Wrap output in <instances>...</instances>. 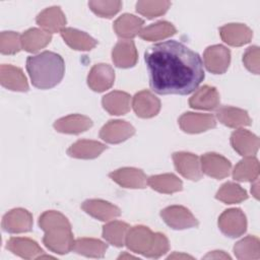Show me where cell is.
Instances as JSON below:
<instances>
[{
    "label": "cell",
    "mask_w": 260,
    "mask_h": 260,
    "mask_svg": "<svg viewBox=\"0 0 260 260\" xmlns=\"http://www.w3.org/2000/svg\"><path fill=\"white\" fill-rule=\"evenodd\" d=\"M144 61L149 85L158 94H189L205 77L199 54L178 41L150 46L144 53Z\"/></svg>",
    "instance_id": "obj_1"
},
{
    "label": "cell",
    "mask_w": 260,
    "mask_h": 260,
    "mask_svg": "<svg viewBox=\"0 0 260 260\" xmlns=\"http://www.w3.org/2000/svg\"><path fill=\"white\" fill-rule=\"evenodd\" d=\"M26 70L35 87L49 89L62 80L65 73V63L59 54L45 51L27 57Z\"/></svg>",
    "instance_id": "obj_2"
},
{
    "label": "cell",
    "mask_w": 260,
    "mask_h": 260,
    "mask_svg": "<svg viewBox=\"0 0 260 260\" xmlns=\"http://www.w3.org/2000/svg\"><path fill=\"white\" fill-rule=\"evenodd\" d=\"M39 225L45 232L43 243L50 251L63 255L72 250L75 240L64 214L56 210L45 211L39 218Z\"/></svg>",
    "instance_id": "obj_3"
},
{
    "label": "cell",
    "mask_w": 260,
    "mask_h": 260,
    "mask_svg": "<svg viewBox=\"0 0 260 260\" xmlns=\"http://www.w3.org/2000/svg\"><path fill=\"white\" fill-rule=\"evenodd\" d=\"M125 245L132 252L148 258H159L170 249L169 240L164 234L153 233L144 225H135L129 229Z\"/></svg>",
    "instance_id": "obj_4"
},
{
    "label": "cell",
    "mask_w": 260,
    "mask_h": 260,
    "mask_svg": "<svg viewBox=\"0 0 260 260\" xmlns=\"http://www.w3.org/2000/svg\"><path fill=\"white\" fill-rule=\"evenodd\" d=\"M218 228L224 236L238 238L247 230L246 215L240 208L226 209L218 217Z\"/></svg>",
    "instance_id": "obj_5"
},
{
    "label": "cell",
    "mask_w": 260,
    "mask_h": 260,
    "mask_svg": "<svg viewBox=\"0 0 260 260\" xmlns=\"http://www.w3.org/2000/svg\"><path fill=\"white\" fill-rule=\"evenodd\" d=\"M162 220L174 230H186L198 226V220L192 212L181 205H172L160 211Z\"/></svg>",
    "instance_id": "obj_6"
},
{
    "label": "cell",
    "mask_w": 260,
    "mask_h": 260,
    "mask_svg": "<svg viewBox=\"0 0 260 260\" xmlns=\"http://www.w3.org/2000/svg\"><path fill=\"white\" fill-rule=\"evenodd\" d=\"M203 62L206 69L213 74L224 73L231 63V52L222 45H213L205 49Z\"/></svg>",
    "instance_id": "obj_7"
},
{
    "label": "cell",
    "mask_w": 260,
    "mask_h": 260,
    "mask_svg": "<svg viewBox=\"0 0 260 260\" xmlns=\"http://www.w3.org/2000/svg\"><path fill=\"white\" fill-rule=\"evenodd\" d=\"M32 215L23 208H14L2 218V230L9 234L27 233L32 228Z\"/></svg>",
    "instance_id": "obj_8"
},
{
    "label": "cell",
    "mask_w": 260,
    "mask_h": 260,
    "mask_svg": "<svg viewBox=\"0 0 260 260\" xmlns=\"http://www.w3.org/2000/svg\"><path fill=\"white\" fill-rule=\"evenodd\" d=\"M173 160L176 170L184 178L191 181H198L202 177L200 158L191 152L178 151L173 153Z\"/></svg>",
    "instance_id": "obj_9"
},
{
    "label": "cell",
    "mask_w": 260,
    "mask_h": 260,
    "mask_svg": "<svg viewBox=\"0 0 260 260\" xmlns=\"http://www.w3.org/2000/svg\"><path fill=\"white\" fill-rule=\"evenodd\" d=\"M180 128L190 134L201 133L216 126L215 118L211 114H200L188 112L179 118Z\"/></svg>",
    "instance_id": "obj_10"
},
{
    "label": "cell",
    "mask_w": 260,
    "mask_h": 260,
    "mask_svg": "<svg viewBox=\"0 0 260 260\" xmlns=\"http://www.w3.org/2000/svg\"><path fill=\"white\" fill-rule=\"evenodd\" d=\"M135 133V128L128 122L122 120H111L105 124L101 131L100 137L111 144L121 143Z\"/></svg>",
    "instance_id": "obj_11"
},
{
    "label": "cell",
    "mask_w": 260,
    "mask_h": 260,
    "mask_svg": "<svg viewBox=\"0 0 260 260\" xmlns=\"http://www.w3.org/2000/svg\"><path fill=\"white\" fill-rule=\"evenodd\" d=\"M200 164L202 173L217 180L228 177L232 168L228 158L215 152H207L201 155Z\"/></svg>",
    "instance_id": "obj_12"
},
{
    "label": "cell",
    "mask_w": 260,
    "mask_h": 260,
    "mask_svg": "<svg viewBox=\"0 0 260 260\" xmlns=\"http://www.w3.org/2000/svg\"><path fill=\"white\" fill-rule=\"evenodd\" d=\"M115 81V71L105 63L92 66L87 75V85L96 92H103L112 87Z\"/></svg>",
    "instance_id": "obj_13"
},
{
    "label": "cell",
    "mask_w": 260,
    "mask_h": 260,
    "mask_svg": "<svg viewBox=\"0 0 260 260\" xmlns=\"http://www.w3.org/2000/svg\"><path fill=\"white\" fill-rule=\"evenodd\" d=\"M109 177L118 185L130 189H143L148 178L143 171L136 168H122L109 174Z\"/></svg>",
    "instance_id": "obj_14"
},
{
    "label": "cell",
    "mask_w": 260,
    "mask_h": 260,
    "mask_svg": "<svg viewBox=\"0 0 260 260\" xmlns=\"http://www.w3.org/2000/svg\"><path fill=\"white\" fill-rule=\"evenodd\" d=\"M231 144L233 148L242 156H254L260 145L259 138L252 132L239 128L231 135Z\"/></svg>",
    "instance_id": "obj_15"
},
{
    "label": "cell",
    "mask_w": 260,
    "mask_h": 260,
    "mask_svg": "<svg viewBox=\"0 0 260 260\" xmlns=\"http://www.w3.org/2000/svg\"><path fill=\"white\" fill-rule=\"evenodd\" d=\"M133 110L139 118L148 119L156 116L160 110V101L149 90H141L132 99Z\"/></svg>",
    "instance_id": "obj_16"
},
{
    "label": "cell",
    "mask_w": 260,
    "mask_h": 260,
    "mask_svg": "<svg viewBox=\"0 0 260 260\" xmlns=\"http://www.w3.org/2000/svg\"><path fill=\"white\" fill-rule=\"evenodd\" d=\"M112 60L119 68H131L138 60V54L132 40L119 41L112 51Z\"/></svg>",
    "instance_id": "obj_17"
},
{
    "label": "cell",
    "mask_w": 260,
    "mask_h": 260,
    "mask_svg": "<svg viewBox=\"0 0 260 260\" xmlns=\"http://www.w3.org/2000/svg\"><path fill=\"white\" fill-rule=\"evenodd\" d=\"M81 208L90 216L102 221H109L121 214L119 207L102 199H87L81 204Z\"/></svg>",
    "instance_id": "obj_18"
},
{
    "label": "cell",
    "mask_w": 260,
    "mask_h": 260,
    "mask_svg": "<svg viewBox=\"0 0 260 260\" xmlns=\"http://www.w3.org/2000/svg\"><path fill=\"white\" fill-rule=\"evenodd\" d=\"M219 35L224 43L233 47L246 45L253 37L252 29L243 23H228L219 28Z\"/></svg>",
    "instance_id": "obj_19"
},
{
    "label": "cell",
    "mask_w": 260,
    "mask_h": 260,
    "mask_svg": "<svg viewBox=\"0 0 260 260\" xmlns=\"http://www.w3.org/2000/svg\"><path fill=\"white\" fill-rule=\"evenodd\" d=\"M1 85L13 91H27L28 83L22 70L13 65L3 64L0 67Z\"/></svg>",
    "instance_id": "obj_20"
},
{
    "label": "cell",
    "mask_w": 260,
    "mask_h": 260,
    "mask_svg": "<svg viewBox=\"0 0 260 260\" xmlns=\"http://www.w3.org/2000/svg\"><path fill=\"white\" fill-rule=\"evenodd\" d=\"M37 23L43 28V30L54 34L64 29L66 24V17L58 6H52L46 8L42 12H40L36 18Z\"/></svg>",
    "instance_id": "obj_21"
},
{
    "label": "cell",
    "mask_w": 260,
    "mask_h": 260,
    "mask_svg": "<svg viewBox=\"0 0 260 260\" xmlns=\"http://www.w3.org/2000/svg\"><path fill=\"white\" fill-rule=\"evenodd\" d=\"M220 98L217 89L213 86L203 85L198 88L189 100V106L198 110H214L219 106Z\"/></svg>",
    "instance_id": "obj_22"
},
{
    "label": "cell",
    "mask_w": 260,
    "mask_h": 260,
    "mask_svg": "<svg viewBox=\"0 0 260 260\" xmlns=\"http://www.w3.org/2000/svg\"><path fill=\"white\" fill-rule=\"evenodd\" d=\"M6 248L14 255L19 256L23 259H39L44 253L43 249L39 246V244L28 238L13 237L7 242Z\"/></svg>",
    "instance_id": "obj_23"
},
{
    "label": "cell",
    "mask_w": 260,
    "mask_h": 260,
    "mask_svg": "<svg viewBox=\"0 0 260 260\" xmlns=\"http://www.w3.org/2000/svg\"><path fill=\"white\" fill-rule=\"evenodd\" d=\"M92 126V121L83 115L73 114L58 119L54 123L56 131L65 134H79Z\"/></svg>",
    "instance_id": "obj_24"
},
{
    "label": "cell",
    "mask_w": 260,
    "mask_h": 260,
    "mask_svg": "<svg viewBox=\"0 0 260 260\" xmlns=\"http://www.w3.org/2000/svg\"><path fill=\"white\" fill-rule=\"evenodd\" d=\"M216 117L219 122L230 128H241L251 124V118L247 111L231 106L220 107L216 111Z\"/></svg>",
    "instance_id": "obj_25"
},
{
    "label": "cell",
    "mask_w": 260,
    "mask_h": 260,
    "mask_svg": "<svg viewBox=\"0 0 260 260\" xmlns=\"http://www.w3.org/2000/svg\"><path fill=\"white\" fill-rule=\"evenodd\" d=\"M143 23L144 21L138 16L125 13L115 20L113 28L119 38L123 40H130L139 35Z\"/></svg>",
    "instance_id": "obj_26"
},
{
    "label": "cell",
    "mask_w": 260,
    "mask_h": 260,
    "mask_svg": "<svg viewBox=\"0 0 260 260\" xmlns=\"http://www.w3.org/2000/svg\"><path fill=\"white\" fill-rule=\"evenodd\" d=\"M131 96L127 92L114 90L103 96V108L111 115H125L130 111Z\"/></svg>",
    "instance_id": "obj_27"
},
{
    "label": "cell",
    "mask_w": 260,
    "mask_h": 260,
    "mask_svg": "<svg viewBox=\"0 0 260 260\" xmlns=\"http://www.w3.org/2000/svg\"><path fill=\"white\" fill-rule=\"evenodd\" d=\"M107 146L95 140L81 139L74 142L67 150L69 156L80 159H92L98 157Z\"/></svg>",
    "instance_id": "obj_28"
},
{
    "label": "cell",
    "mask_w": 260,
    "mask_h": 260,
    "mask_svg": "<svg viewBox=\"0 0 260 260\" xmlns=\"http://www.w3.org/2000/svg\"><path fill=\"white\" fill-rule=\"evenodd\" d=\"M61 37L64 42L73 50L89 51L96 46V41L84 31L72 27H66L61 30Z\"/></svg>",
    "instance_id": "obj_29"
},
{
    "label": "cell",
    "mask_w": 260,
    "mask_h": 260,
    "mask_svg": "<svg viewBox=\"0 0 260 260\" xmlns=\"http://www.w3.org/2000/svg\"><path fill=\"white\" fill-rule=\"evenodd\" d=\"M51 34L43 29L32 27L25 30L21 35V46L24 51L35 53L45 48L51 42Z\"/></svg>",
    "instance_id": "obj_30"
},
{
    "label": "cell",
    "mask_w": 260,
    "mask_h": 260,
    "mask_svg": "<svg viewBox=\"0 0 260 260\" xmlns=\"http://www.w3.org/2000/svg\"><path fill=\"white\" fill-rule=\"evenodd\" d=\"M108 249L107 244L98 239L78 238L74 241L72 251L79 255L91 258H102Z\"/></svg>",
    "instance_id": "obj_31"
},
{
    "label": "cell",
    "mask_w": 260,
    "mask_h": 260,
    "mask_svg": "<svg viewBox=\"0 0 260 260\" xmlns=\"http://www.w3.org/2000/svg\"><path fill=\"white\" fill-rule=\"evenodd\" d=\"M147 185H149L151 189L164 194H172L183 189L182 181L174 174L151 176L147 180Z\"/></svg>",
    "instance_id": "obj_32"
},
{
    "label": "cell",
    "mask_w": 260,
    "mask_h": 260,
    "mask_svg": "<svg viewBox=\"0 0 260 260\" xmlns=\"http://www.w3.org/2000/svg\"><path fill=\"white\" fill-rule=\"evenodd\" d=\"M259 175V161L254 156L241 159L233 171V177L239 182H253Z\"/></svg>",
    "instance_id": "obj_33"
},
{
    "label": "cell",
    "mask_w": 260,
    "mask_h": 260,
    "mask_svg": "<svg viewBox=\"0 0 260 260\" xmlns=\"http://www.w3.org/2000/svg\"><path fill=\"white\" fill-rule=\"evenodd\" d=\"M176 27L169 21L160 20L141 29L139 37L144 41L154 42L170 38L176 34Z\"/></svg>",
    "instance_id": "obj_34"
},
{
    "label": "cell",
    "mask_w": 260,
    "mask_h": 260,
    "mask_svg": "<svg viewBox=\"0 0 260 260\" xmlns=\"http://www.w3.org/2000/svg\"><path fill=\"white\" fill-rule=\"evenodd\" d=\"M234 253L240 260H257L260 258V242L255 236H247L234 246Z\"/></svg>",
    "instance_id": "obj_35"
},
{
    "label": "cell",
    "mask_w": 260,
    "mask_h": 260,
    "mask_svg": "<svg viewBox=\"0 0 260 260\" xmlns=\"http://www.w3.org/2000/svg\"><path fill=\"white\" fill-rule=\"evenodd\" d=\"M129 231V225L120 220L110 221L103 226V238L115 247H122L125 245L126 235Z\"/></svg>",
    "instance_id": "obj_36"
},
{
    "label": "cell",
    "mask_w": 260,
    "mask_h": 260,
    "mask_svg": "<svg viewBox=\"0 0 260 260\" xmlns=\"http://www.w3.org/2000/svg\"><path fill=\"white\" fill-rule=\"evenodd\" d=\"M215 198L225 204H235L246 200L248 194L240 185L234 182H226L218 189Z\"/></svg>",
    "instance_id": "obj_37"
},
{
    "label": "cell",
    "mask_w": 260,
    "mask_h": 260,
    "mask_svg": "<svg viewBox=\"0 0 260 260\" xmlns=\"http://www.w3.org/2000/svg\"><path fill=\"white\" fill-rule=\"evenodd\" d=\"M171 6L170 1L142 0L136 3V11L148 19L165 14Z\"/></svg>",
    "instance_id": "obj_38"
},
{
    "label": "cell",
    "mask_w": 260,
    "mask_h": 260,
    "mask_svg": "<svg viewBox=\"0 0 260 260\" xmlns=\"http://www.w3.org/2000/svg\"><path fill=\"white\" fill-rule=\"evenodd\" d=\"M88 6L90 10L98 16L104 17V18H111L120 11L122 7V2L118 0H114V1L92 0L88 2Z\"/></svg>",
    "instance_id": "obj_39"
},
{
    "label": "cell",
    "mask_w": 260,
    "mask_h": 260,
    "mask_svg": "<svg viewBox=\"0 0 260 260\" xmlns=\"http://www.w3.org/2000/svg\"><path fill=\"white\" fill-rule=\"evenodd\" d=\"M21 36L15 31H2L0 35V52L14 55L21 50Z\"/></svg>",
    "instance_id": "obj_40"
},
{
    "label": "cell",
    "mask_w": 260,
    "mask_h": 260,
    "mask_svg": "<svg viewBox=\"0 0 260 260\" xmlns=\"http://www.w3.org/2000/svg\"><path fill=\"white\" fill-rule=\"evenodd\" d=\"M259 48L257 46L249 47L243 55V63L245 67L254 74H259Z\"/></svg>",
    "instance_id": "obj_41"
},
{
    "label": "cell",
    "mask_w": 260,
    "mask_h": 260,
    "mask_svg": "<svg viewBox=\"0 0 260 260\" xmlns=\"http://www.w3.org/2000/svg\"><path fill=\"white\" fill-rule=\"evenodd\" d=\"M205 259H208V258H215V259H218V258H221V259H231V257L225 254L223 251H213L209 254H207L205 257Z\"/></svg>",
    "instance_id": "obj_42"
},
{
    "label": "cell",
    "mask_w": 260,
    "mask_h": 260,
    "mask_svg": "<svg viewBox=\"0 0 260 260\" xmlns=\"http://www.w3.org/2000/svg\"><path fill=\"white\" fill-rule=\"evenodd\" d=\"M177 258H183V259H187V258H189V259H192V257L191 256H189V255H186V254H178V253H174V254H172V255H170L169 257H168V259H177Z\"/></svg>",
    "instance_id": "obj_43"
},
{
    "label": "cell",
    "mask_w": 260,
    "mask_h": 260,
    "mask_svg": "<svg viewBox=\"0 0 260 260\" xmlns=\"http://www.w3.org/2000/svg\"><path fill=\"white\" fill-rule=\"evenodd\" d=\"M251 192L255 196V198L258 199V181H257V179L255 180V184L253 185V187L251 189Z\"/></svg>",
    "instance_id": "obj_44"
},
{
    "label": "cell",
    "mask_w": 260,
    "mask_h": 260,
    "mask_svg": "<svg viewBox=\"0 0 260 260\" xmlns=\"http://www.w3.org/2000/svg\"><path fill=\"white\" fill-rule=\"evenodd\" d=\"M123 258H134L133 256H131V255H129V254H122V255H120L119 256V259H123Z\"/></svg>",
    "instance_id": "obj_45"
}]
</instances>
